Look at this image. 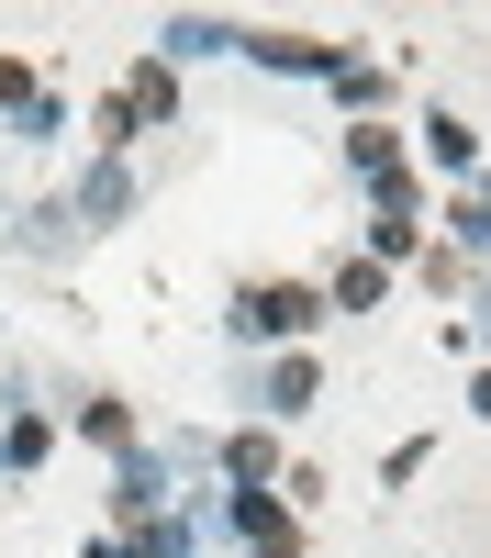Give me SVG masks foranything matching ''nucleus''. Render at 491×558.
I'll return each instance as SVG.
<instances>
[{
    "label": "nucleus",
    "instance_id": "obj_1",
    "mask_svg": "<svg viewBox=\"0 0 491 558\" xmlns=\"http://www.w3.org/2000/svg\"><path fill=\"white\" fill-rule=\"evenodd\" d=\"M312 313H324V302H312L302 279H268V291H246V302H235V324H246V336H302Z\"/></svg>",
    "mask_w": 491,
    "mask_h": 558
},
{
    "label": "nucleus",
    "instance_id": "obj_2",
    "mask_svg": "<svg viewBox=\"0 0 491 558\" xmlns=\"http://www.w3.org/2000/svg\"><path fill=\"white\" fill-rule=\"evenodd\" d=\"M168 101H179V78H168V68H134V78H123V101H112V134H134V123H157Z\"/></svg>",
    "mask_w": 491,
    "mask_h": 558
},
{
    "label": "nucleus",
    "instance_id": "obj_3",
    "mask_svg": "<svg viewBox=\"0 0 491 558\" xmlns=\"http://www.w3.org/2000/svg\"><path fill=\"white\" fill-rule=\"evenodd\" d=\"M335 302H346V313H369V302H380V268H369V257L335 268Z\"/></svg>",
    "mask_w": 491,
    "mask_h": 558
}]
</instances>
